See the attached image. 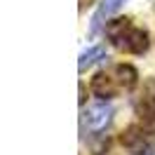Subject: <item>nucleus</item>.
I'll return each instance as SVG.
<instances>
[{
  "mask_svg": "<svg viewBox=\"0 0 155 155\" xmlns=\"http://www.w3.org/2000/svg\"><path fill=\"white\" fill-rule=\"evenodd\" d=\"M136 82H139V73H136L134 66L115 64V66L106 68V71H99L97 75L92 78L89 89L99 99H113L117 94H125L129 89H134Z\"/></svg>",
  "mask_w": 155,
  "mask_h": 155,
  "instance_id": "nucleus-1",
  "label": "nucleus"
},
{
  "mask_svg": "<svg viewBox=\"0 0 155 155\" xmlns=\"http://www.w3.org/2000/svg\"><path fill=\"white\" fill-rule=\"evenodd\" d=\"M106 38L117 52L125 54H143L150 40H148V31L136 26L129 17H117V19L106 24Z\"/></svg>",
  "mask_w": 155,
  "mask_h": 155,
  "instance_id": "nucleus-2",
  "label": "nucleus"
},
{
  "mask_svg": "<svg viewBox=\"0 0 155 155\" xmlns=\"http://www.w3.org/2000/svg\"><path fill=\"white\" fill-rule=\"evenodd\" d=\"M120 143L129 155H155V132L146 125H129L120 134Z\"/></svg>",
  "mask_w": 155,
  "mask_h": 155,
  "instance_id": "nucleus-3",
  "label": "nucleus"
},
{
  "mask_svg": "<svg viewBox=\"0 0 155 155\" xmlns=\"http://www.w3.org/2000/svg\"><path fill=\"white\" fill-rule=\"evenodd\" d=\"M110 115H113V110L108 106H92L85 113V122H87V127L92 132H101L110 122Z\"/></svg>",
  "mask_w": 155,
  "mask_h": 155,
  "instance_id": "nucleus-4",
  "label": "nucleus"
},
{
  "mask_svg": "<svg viewBox=\"0 0 155 155\" xmlns=\"http://www.w3.org/2000/svg\"><path fill=\"white\" fill-rule=\"evenodd\" d=\"M122 2H125V0H101L97 14H94V19H92V31H99V28H101V26H104V21H106L113 12H117L120 7H122Z\"/></svg>",
  "mask_w": 155,
  "mask_h": 155,
  "instance_id": "nucleus-5",
  "label": "nucleus"
},
{
  "mask_svg": "<svg viewBox=\"0 0 155 155\" xmlns=\"http://www.w3.org/2000/svg\"><path fill=\"white\" fill-rule=\"evenodd\" d=\"M136 113H139V117H141L143 122L155 125V94L141 99V101L136 104Z\"/></svg>",
  "mask_w": 155,
  "mask_h": 155,
  "instance_id": "nucleus-6",
  "label": "nucleus"
},
{
  "mask_svg": "<svg viewBox=\"0 0 155 155\" xmlns=\"http://www.w3.org/2000/svg\"><path fill=\"white\" fill-rule=\"evenodd\" d=\"M101 57H104V47H101V45H94V47H89L87 52H82V54H80V61H78V71L82 73V71H85L87 66H92V64H94V61H99Z\"/></svg>",
  "mask_w": 155,
  "mask_h": 155,
  "instance_id": "nucleus-7",
  "label": "nucleus"
},
{
  "mask_svg": "<svg viewBox=\"0 0 155 155\" xmlns=\"http://www.w3.org/2000/svg\"><path fill=\"white\" fill-rule=\"evenodd\" d=\"M89 2H92V0H80V10H85V7H87Z\"/></svg>",
  "mask_w": 155,
  "mask_h": 155,
  "instance_id": "nucleus-8",
  "label": "nucleus"
}]
</instances>
